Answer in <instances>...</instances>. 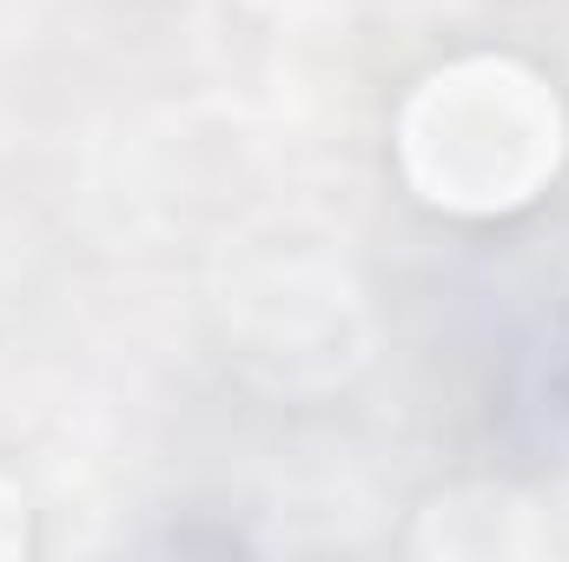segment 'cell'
I'll return each instance as SVG.
<instances>
[{
	"mask_svg": "<svg viewBox=\"0 0 569 562\" xmlns=\"http://www.w3.org/2000/svg\"><path fill=\"white\" fill-rule=\"evenodd\" d=\"M411 172L437 205H517L537 192L543 172H557L563 120L557 100L517 73V67H457L437 73L405 127Z\"/></svg>",
	"mask_w": 569,
	"mask_h": 562,
	"instance_id": "6da1fadb",
	"label": "cell"
}]
</instances>
